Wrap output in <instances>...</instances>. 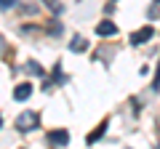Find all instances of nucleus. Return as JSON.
Returning <instances> with one entry per match:
<instances>
[{"label":"nucleus","instance_id":"nucleus-2","mask_svg":"<svg viewBox=\"0 0 160 149\" xmlns=\"http://www.w3.org/2000/svg\"><path fill=\"white\" fill-rule=\"evenodd\" d=\"M96 35L99 37H109V35H118V24L109 22V19H104V22L96 24Z\"/></svg>","mask_w":160,"mask_h":149},{"label":"nucleus","instance_id":"nucleus-11","mask_svg":"<svg viewBox=\"0 0 160 149\" xmlns=\"http://www.w3.org/2000/svg\"><path fill=\"white\" fill-rule=\"evenodd\" d=\"M16 6V0H0V8H3V11H6V8H13Z\"/></svg>","mask_w":160,"mask_h":149},{"label":"nucleus","instance_id":"nucleus-4","mask_svg":"<svg viewBox=\"0 0 160 149\" xmlns=\"http://www.w3.org/2000/svg\"><path fill=\"white\" fill-rule=\"evenodd\" d=\"M48 141L56 144V147H64V144H69V133L64 131V128H56V131L48 133Z\"/></svg>","mask_w":160,"mask_h":149},{"label":"nucleus","instance_id":"nucleus-5","mask_svg":"<svg viewBox=\"0 0 160 149\" xmlns=\"http://www.w3.org/2000/svg\"><path fill=\"white\" fill-rule=\"evenodd\" d=\"M29 96H32V83H22V85L13 88V99L16 101H27Z\"/></svg>","mask_w":160,"mask_h":149},{"label":"nucleus","instance_id":"nucleus-12","mask_svg":"<svg viewBox=\"0 0 160 149\" xmlns=\"http://www.w3.org/2000/svg\"><path fill=\"white\" fill-rule=\"evenodd\" d=\"M152 88H160V64H158V72H155V85Z\"/></svg>","mask_w":160,"mask_h":149},{"label":"nucleus","instance_id":"nucleus-13","mask_svg":"<svg viewBox=\"0 0 160 149\" xmlns=\"http://www.w3.org/2000/svg\"><path fill=\"white\" fill-rule=\"evenodd\" d=\"M0 125H3V117H0Z\"/></svg>","mask_w":160,"mask_h":149},{"label":"nucleus","instance_id":"nucleus-14","mask_svg":"<svg viewBox=\"0 0 160 149\" xmlns=\"http://www.w3.org/2000/svg\"><path fill=\"white\" fill-rule=\"evenodd\" d=\"M155 3H160V0H155Z\"/></svg>","mask_w":160,"mask_h":149},{"label":"nucleus","instance_id":"nucleus-1","mask_svg":"<svg viewBox=\"0 0 160 149\" xmlns=\"http://www.w3.org/2000/svg\"><path fill=\"white\" fill-rule=\"evenodd\" d=\"M35 125H38V115H35V112H24V115H19V117H16V128H19L22 133L32 131Z\"/></svg>","mask_w":160,"mask_h":149},{"label":"nucleus","instance_id":"nucleus-7","mask_svg":"<svg viewBox=\"0 0 160 149\" xmlns=\"http://www.w3.org/2000/svg\"><path fill=\"white\" fill-rule=\"evenodd\" d=\"M104 128H107V120H104V123H102V125H99V128H96V131H91V133H88V138H86V141H88V144H96V141H99V138H102V136H104Z\"/></svg>","mask_w":160,"mask_h":149},{"label":"nucleus","instance_id":"nucleus-8","mask_svg":"<svg viewBox=\"0 0 160 149\" xmlns=\"http://www.w3.org/2000/svg\"><path fill=\"white\" fill-rule=\"evenodd\" d=\"M27 72L35 74V77H43V67H40L38 61H29V64H27Z\"/></svg>","mask_w":160,"mask_h":149},{"label":"nucleus","instance_id":"nucleus-10","mask_svg":"<svg viewBox=\"0 0 160 149\" xmlns=\"http://www.w3.org/2000/svg\"><path fill=\"white\" fill-rule=\"evenodd\" d=\"M48 32H51V35H59V32H62V24H59V22H51V24H48Z\"/></svg>","mask_w":160,"mask_h":149},{"label":"nucleus","instance_id":"nucleus-6","mask_svg":"<svg viewBox=\"0 0 160 149\" xmlns=\"http://www.w3.org/2000/svg\"><path fill=\"white\" fill-rule=\"evenodd\" d=\"M69 51H72V53H83V51H88L86 37H72V43H69Z\"/></svg>","mask_w":160,"mask_h":149},{"label":"nucleus","instance_id":"nucleus-3","mask_svg":"<svg viewBox=\"0 0 160 149\" xmlns=\"http://www.w3.org/2000/svg\"><path fill=\"white\" fill-rule=\"evenodd\" d=\"M152 35H155V29H152V27H142L139 32H133V35H131V43H133V46H142V43L152 40Z\"/></svg>","mask_w":160,"mask_h":149},{"label":"nucleus","instance_id":"nucleus-9","mask_svg":"<svg viewBox=\"0 0 160 149\" xmlns=\"http://www.w3.org/2000/svg\"><path fill=\"white\" fill-rule=\"evenodd\" d=\"M43 3H46V6L51 8V11H56V13L62 11V3H56V0H43Z\"/></svg>","mask_w":160,"mask_h":149}]
</instances>
